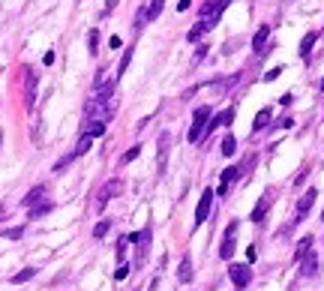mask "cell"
<instances>
[{
  "instance_id": "4dcf8cb0",
  "label": "cell",
  "mask_w": 324,
  "mask_h": 291,
  "mask_svg": "<svg viewBox=\"0 0 324 291\" xmlns=\"http://www.w3.org/2000/svg\"><path fill=\"white\" fill-rule=\"evenodd\" d=\"M138 153H141V144H135V147H129V150L123 153V159H120V162H123V165H129L132 159H138Z\"/></svg>"
},
{
  "instance_id": "7bdbcfd3",
  "label": "cell",
  "mask_w": 324,
  "mask_h": 291,
  "mask_svg": "<svg viewBox=\"0 0 324 291\" xmlns=\"http://www.w3.org/2000/svg\"><path fill=\"white\" fill-rule=\"evenodd\" d=\"M321 90H324V81H321Z\"/></svg>"
},
{
  "instance_id": "4316f807",
  "label": "cell",
  "mask_w": 324,
  "mask_h": 291,
  "mask_svg": "<svg viewBox=\"0 0 324 291\" xmlns=\"http://www.w3.org/2000/svg\"><path fill=\"white\" fill-rule=\"evenodd\" d=\"M222 153H225V156H234V153H237V138H234V135H225V138H222Z\"/></svg>"
},
{
  "instance_id": "d4e9b609",
  "label": "cell",
  "mask_w": 324,
  "mask_h": 291,
  "mask_svg": "<svg viewBox=\"0 0 324 291\" xmlns=\"http://www.w3.org/2000/svg\"><path fill=\"white\" fill-rule=\"evenodd\" d=\"M51 207H54L51 201H39L36 207H30V219H39V216H45V213H48Z\"/></svg>"
},
{
  "instance_id": "3957f363",
  "label": "cell",
  "mask_w": 324,
  "mask_h": 291,
  "mask_svg": "<svg viewBox=\"0 0 324 291\" xmlns=\"http://www.w3.org/2000/svg\"><path fill=\"white\" fill-rule=\"evenodd\" d=\"M123 192V180L120 177H114V180H108V183L96 192V210H105V204L111 201L114 195H120Z\"/></svg>"
},
{
  "instance_id": "d6986e66",
  "label": "cell",
  "mask_w": 324,
  "mask_h": 291,
  "mask_svg": "<svg viewBox=\"0 0 324 291\" xmlns=\"http://www.w3.org/2000/svg\"><path fill=\"white\" fill-rule=\"evenodd\" d=\"M162 6H165V0H150V3H144V18H147V21H156L159 12H162Z\"/></svg>"
},
{
  "instance_id": "f35d334b",
  "label": "cell",
  "mask_w": 324,
  "mask_h": 291,
  "mask_svg": "<svg viewBox=\"0 0 324 291\" xmlns=\"http://www.w3.org/2000/svg\"><path fill=\"white\" fill-rule=\"evenodd\" d=\"M306 174H309V168L303 165V171H300V174H297V180H294V183H297V186H300V183H303V180H306Z\"/></svg>"
},
{
  "instance_id": "ab89813d",
  "label": "cell",
  "mask_w": 324,
  "mask_h": 291,
  "mask_svg": "<svg viewBox=\"0 0 324 291\" xmlns=\"http://www.w3.org/2000/svg\"><path fill=\"white\" fill-rule=\"evenodd\" d=\"M189 6H192V3H189V0H180V3H177V9H180V12H186Z\"/></svg>"
},
{
  "instance_id": "83f0119b",
  "label": "cell",
  "mask_w": 324,
  "mask_h": 291,
  "mask_svg": "<svg viewBox=\"0 0 324 291\" xmlns=\"http://www.w3.org/2000/svg\"><path fill=\"white\" fill-rule=\"evenodd\" d=\"M132 54H135V48H126V51H123V57H120V66H117V78H120L123 72L129 69V60H132Z\"/></svg>"
},
{
  "instance_id": "8992f818",
  "label": "cell",
  "mask_w": 324,
  "mask_h": 291,
  "mask_svg": "<svg viewBox=\"0 0 324 291\" xmlns=\"http://www.w3.org/2000/svg\"><path fill=\"white\" fill-rule=\"evenodd\" d=\"M156 168H159V174H165V162H168V147H171V132H159V138H156Z\"/></svg>"
},
{
  "instance_id": "8fae6325",
  "label": "cell",
  "mask_w": 324,
  "mask_h": 291,
  "mask_svg": "<svg viewBox=\"0 0 324 291\" xmlns=\"http://www.w3.org/2000/svg\"><path fill=\"white\" fill-rule=\"evenodd\" d=\"M270 39V24H261L255 30V36H252V51H255V57H264V45Z\"/></svg>"
},
{
  "instance_id": "d6a6232c",
  "label": "cell",
  "mask_w": 324,
  "mask_h": 291,
  "mask_svg": "<svg viewBox=\"0 0 324 291\" xmlns=\"http://www.w3.org/2000/svg\"><path fill=\"white\" fill-rule=\"evenodd\" d=\"M252 165H255V153H252V156H246V159H243V162L237 165V168H240V177H243V174H246V171H249Z\"/></svg>"
},
{
  "instance_id": "74e56055",
  "label": "cell",
  "mask_w": 324,
  "mask_h": 291,
  "mask_svg": "<svg viewBox=\"0 0 324 291\" xmlns=\"http://www.w3.org/2000/svg\"><path fill=\"white\" fill-rule=\"evenodd\" d=\"M117 6V0H105V9H102V15H108V12H111Z\"/></svg>"
},
{
  "instance_id": "60d3db41",
  "label": "cell",
  "mask_w": 324,
  "mask_h": 291,
  "mask_svg": "<svg viewBox=\"0 0 324 291\" xmlns=\"http://www.w3.org/2000/svg\"><path fill=\"white\" fill-rule=\"evenodd\" d=\"M0 144H3V132H0Z\"/></svg>"
},
{
  "instance_id": "52a82bcc",
  "label": "cell",
  "mask_w": 324,
  "mask_h": 291,
  "mask_svg": "<svg viewBox=\"0 0 324 291\" xmlns=\"http://www.w3.org/2000/svg\"><path fill=\"white\" fill-rule=\"evenodd\" d=\"M273 207V189H264V195L258 198V204H255V210H252V222L255 225H261L264 222V216H267V210Z\"/></svg>"
},
{
  "instance_id": "7c38bea8",
  "label": "cell",
  "mask_w": 324,
  "mask_h": 291,
  "mask_svg": "<svg viewBox=\"0 0 324 291\" xmlns=\"http://www.w3.org/2000/svg\"><path fill=\"white\" fill-rule=\"evenodd\" d=\"M219 177H222V183H219V195L225 198V195H228V189H231V186L237 183V180H240V168H237V165H228Z\"/></svg>"
},
{
  "instance_id": "2e32d148",
  "label": "cell",
  "mask_w": 324,
  "mask_h": 291,
  "mask_svg": "<svg viewBox=\"0 0 324 291\" xmlns=\"http://www.w3.org/2000/svg\"><path fill=\"white\" fill-rule=\"evenodd\" d=\"M270 117H273L270 108H261V111L255 114V120H252V135H255V132H264V129H267V123H270Z\"/></svg>"
},
{
  "instance_id": "6da1fadb",
  "label": "cell",
  "mask_w": 324,
  "mask_h": 291,
  "mask_svg": "<svg viewBox=\"0 0 324 291\" xmlns=\"http://www.w3.org/2000/svg\"><path fill=\"white\" fill-rule=\"evenodd\" d=\"M129 240L135 243V264L147 261V252H150V240H153V228H141L138 234H129Z\"/></svg>"
},
{
  "instance_id": "7a4b0ae2",
  "label": "cell",
  "mask_w": 324,
  "mask_h": 291,
  "mask_svg": "<svg viewBox=\"0 0 324 291\" xmlns=\"http://www.w3.org/2000/svg\"><path fill=\"white\" fill-rule=\"evenodd\" d=\"M213 117V108L210 105H201V108H195V114H192V126H189V141L195 144V141H201V135H204V126H207V120Z\"/></svg>"
},
{
  "instance_id": "f1b7e54d",
  "label": "cell",
  "mask_w": 324,
  "mask_h": 291,
  "mask_svg": "<svg viewBox=\"0 0 324 291\" xmlns=\"http://www.w3.org/2000/svg\"><path fill=\"white\" fill-rule=\"evenodd\" d=\"M108 228H111V219H102V222H96V228H93V237H96V240H102V237L108 234Z\"/></svg>"
},
{
  "instance_id": "603a6c76",
  "label": "cell",
  "mask_w": 324,
  "mask_h": 291,
  "mask_svg": "<svg viewBox=\"0 0 324 291\" xmlns=\"http://www.w3.org/2000/svg\"><path fill=\"white\" fill-rule=\"evenodd\" d=\"M309 252H312V234H306V237L297 243V252H294V258L300 261V258H306V255H309Z\"/></svg>"
},
{
  "instance_id": "9a60e30c",
  "label": "cell",
  "mask_w": 324,
  "mask_h": 291,
  "mask_svg": "<svg viewBox=\"0 0 324 291\" xmlns=\"http://www.w3.org/2000/svg\"><path fill=\"white\" fill-rule=\"evenodd\" d=\"M177 279L183 282V285H189V282H192V258H189V255L180 258V264H177Z\"/></svg>"
},
{
  "instance_id": "8d00e7d4",
  "label": "cell",
  "mask_w": 324,
  "mask_h": 291,
  "mask_svg": "<svg viewBox=\"0 0 324 291\" xmlns=\"http://www.w3.org/2000/svg\"><path fill=\"white\" fill-rule=\"evenodd\" d=\"M207 54H210V48H207V45H198V51H195V63H201Z\"/></svg>"
},
{
  "instance_id": "5b68a950",
  "label": "cell",
  "mask_w": 324,
  "mask_h": 291,
  "mask_svg": "<svg viewBox=\"0 0 324 291\" xmlns=\"http://www.w3.org/2000/svg\"><path fill=\"white\" fill-rule=\"evenodd\" d=\"M24 105H27V111H30V108L36 105V84H39V78H36V69H24Z\"/></svg>"
},
{
  "instance_id": "ac0fdd59",
  "label": "cell",
  "mask_w": 324,
  "mask_h": 291,
  "mask_svg": "<svg viewBox=\"0 0 324 291\" xmlns=\"http://www.w3.org/2000/svg\"><path fill=\"white\" fill-rule=\"evenodd\" d=\"M315 42H318V33H315V30L303 36V42H300V57H303V60H309V54H312V48H315Z\"/></svg>"
},
{
  "instance_id": "44dd1931",
  "label": "cell",
  "mask_w": 324,
  "mask_h": 291,
  "mask_svg": "<svg viewBox=\"0 0 324 291\" xmlns=\"http://www.w3.org/2000/svg\"><path fill=\"white\" fill-rule=\"evenodd\" d=\"M240 78H243V75H240V72H234V75H228V78H222V81H216L213 87H216V90H219V93H228L231 87H237V81H240Z\"/></svg>"
},
{
  "instance_id": "b9f144b4",
  "label": "cell",
  "mask_w": 324,
  "mask_h": 291,
  "mask_svg": "<svg viewBox=\"0 0 324 291\" xmlns=\"http://www.w3.org/2000/svg\"><path fill=\"white\" fill-rule=\"evenodd\" d=\"M321 222H324V213H321Z\"/></svg>"
},
{
  "instance_id": "ffe728a7",
  "label": "cell",
  "mask_w": 324,
  "mask_h": 291,
  "mask_svg": "<svg viewBox=\"0 0 324 291\" xmlns=\"http://www.w3.org/2000/svg\"><path fill=\"white\" fill-rule=\"evenodd\" d=\"M210 27H213V24H210V21H204V18H201V21H198V24H195V27H192V30H189V36H186V39H189V42H198V39H201V36H204V33H207V30H210Z\"/></svg>"
},
{
  "instance_id": "d590c367",
  "label": "cell",
  "mask_w": 324,
  "mask_h": 291,
  "mask_svg": "<svg viewBox=\"0 0 324 291\" xmlns=\"http://www.w3.org/2000/svg\"><path fill=\"white\" fill-rule=\"evenodd\" d=\"M279 75H282V66H273V69H270V72H267V75H264V78H261V81H276V78H279Z\"/></svg>"
},
{
  "instance_id": "484cf974",
  "label": "cell",
  "mask_w": 324,
  "mask_h": 291,
  "mask_svg": "<svg viewBox=\"0 0 324 291\" xmlns=\"http://www.w3.org/2000/svg\"><path fill=\"white\" fill-rule=\"evenodd\" d=\"M33 276H36V267H24V270H18V273L12 276V285H21V282L33 279Z\"/></svg>"
},
{
  "instance_id": "e0dca14e",
  "label": "cell",
  "mask_w": 324,
  "mask_h": 291,
  "mask_svg": "<svg viewBox=\"0 0 324 291\" xmlns=\"http://www.w3.org/2000/svg\"><path fill=\"white\" fill-rule=\"evenodd\" d=\"M300 273H303V276H315V273H318V258H315V252H309L306 258H300Z\"/></svg>"
},
{
  "instance_id": "5bb4252c",
  "label": "cell",
  "mask_w": 324,
  "mask_h": 291,
  "mask_svg": "<svg viewBox=\"0 0 324 291\" xmlns=\"http://www.w3.org/2000/svg\"><path fill=\"white\" fill-rule=\"evenodd\" d=\"M315 198H318V192H315V189H306V192H303V198L297 201V219H303V216H306V213L312 210Z\"/></svg>"
},
{
  "instance_id": "e575fe53",
  "label": "cell",
  "mask_w": 324,
  "mask_h": 291,
  "mask_svg": "<svg viewBox=\"0 0 324 291\" xmlns=\"http://www.w3.org/2000/svg\"><path fill=\"white\" fill-rule=\"evenodd\" d=\"M129 276V264L123 261V264H117V270H114V279H126Z\"/></svg>"
},
{
  "instance_id": "ba28073f",
  "label": "cell",
  "mask_w": 324,
  "mask_h": 291,
  "mask_svg": "<svg viewBox=\"0 0 324 291\" xmlns=\"http://www.w3.org/2000/svg\"><path fill=\"white\" fill-rule=\"evenodd\" d=\"M225 3H228V0H207V3L201 6V18L210 21V24H216V21H219V15L225 12Z\"/></svg>"
},
{
  "instance_id": "9c48e42d",
  "label": "cell",
  "mask_w": 324,
  "mask_h": 291,
  "mask_svg": "<svg viewBox=\"0 0 324 291\" xmlns=\"http://www.w3.org/2000/svg\"><path fill=\"white\" fill-rule=\"evenodd\" d=\"M210 207H213V192H210V189H204V195H201V201H198V207H195V228L207 222Z\"/></svg>"
},
{
  "instance_id": "f546056e",
  "label": "cell",
  "mask_w": 324,
  "mask_h": 291,
  "mask_svg": "<svg viewBox=\"0 0 324 291\" xmlns=\"http://www.w3.org/2000/svg\"><path fill=\"white\" fill-rule=\"evenodd\" d=\"M87 48H90V54H96V48H99V30L87 33Z\"/></svg>"
},
{
  "instance_id": "836d02e7",
  "label": "cell",
  "mask_w": 324,
  "mask_h": 291,
  "mask_svg": "<svg viewBox=\"0 0 324 291\" xmlns=\"http://www.w3.org/2000/svg\"><path fill=\"white\" fill-rule=\"evenodd\" d=\"M126 243H129V237H120L117 240V261L123 264V255H126Z\"/></svg>"
},
{
  "instance_id": "277c9868",
  "label": "cell",
  "mask_w": 324,
  "mask_h": 291,
  "mask_svg": "<svg viewBox=\"0 0 324 291\" xmlns=\"http://www.w3.org/2000/svg\"><path fill=\"white\" fill-rule=\"evenodd\" d=\"M234 234H237V219H231L225 234H222V246H219V258L222 261H231V255H234Z\"/></svg>"
},
{
  "instance_id": "30bf717a",
  "label": "cell",
  "mask_w": 324,
  "mask_h": 291,
  "mask_svg": "<svg viewBox=\"0 0 324 291\" xmlns=\"http://www.w3.org/2000/svg\"><path fill=\"white\" fill-rule=\"evenodd\" d=\"M228 276H231V282H234L237 288H246V285L252 282V270H249V264H231Z\"/></svg>"
},
{
  "instance_id": "1f68e13d",
  "label": "cell",
  "mask_w": 324,
  "mask_h": 291,
  "mask_svg": "<svg viewBox=\"0 0 324 291\" xmlns=\"http://www.w3.org/2000/svg\"><path fill=\"white\" fill-rule=\"evenodd\" d=\"M24 234V225H15V228H3V237L6 240H18Z\"/></svg>"
},
{
  "instance_id": "cb8c5ba5",
  "label": "cell",
  "mask_w": 324,
  "mask_h": 291,
  "mask_svg": "<svg viewBox=\"0 0 324 291\" xmlns=\"http://www.w3.org/2000/svg\"><path fill=\"white\" fill-rule=\"evenodd\" d=\"M90 144H93V138H90V135H81V141L75 144V150H72V156H75V159H78V156H84V153L90 150Z\"/></svg>"
},
{
  "instance_id": "7402d4cb",
  "label": "cell",
  "mask_w": 324,
  "mask_h": 291,
  "mask_svg": "<svg viewBox=\"0 0 324 291\" xmlns=\"http://www.w3.org/2000/svg\"><path fill=\"white\" fill-rule=\"evenodd\" d=\"M105 132V120H87V126H84V135H90V138H99Z\"/></svg>"
},
{
  "instance_id": "4fadbf2b",
  "label": "cell",
  "mask_w": 324,
  "mask_h": 291,
  "mask_svg": "<svg viewBox=\"0 0 324 291\" xmlns=\"http://www.w3.org/2000/svg\"><path fill=\"white\" fill-rule=\"evenodd\" d=\"M45 192H48V186L45 183H39V186H33L24 198H21V204L24 207H36V204H39V201H45Z\"/></svg>"
}]
</instances>
